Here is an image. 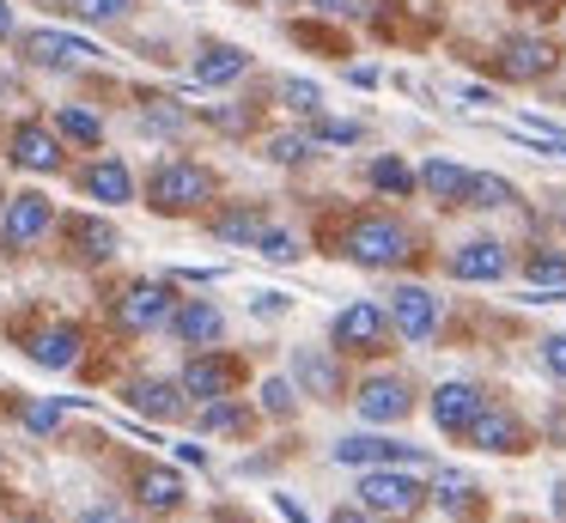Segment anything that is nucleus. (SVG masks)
<instances>
[{
	"label": "nucleus",
	"instance_id": "nucleus-48",
	"mask_svg": "<svg viewBox=\"0 0 566 523\" xmlns=\"http://www.w3.org/2000/svg\"><path fill=\"white\" fill-rule=\"evenodd\" d=\"M7 36H19V24H13V0H0V43Z\"/></svg>",
	"mask_w": 566,
	"mask_h": 523
},
{
	"label": "nucleus",
	"instance_id": "nucleus-32",
	"mask_svg": "<svg viewBox=\"0 0 566 523\" xmlns=\"http://www.w3.org/2000/svg\"><path fill=\"white\" fill-rule=\"evenodd\" d=\"M524 280H530V286H554V292H566V255L560 250H530L524 255Z\"/></svg>",
	"mask_w": 566,
	"mask_h": 523
},
{
	"label": "nucleus",
	"instance_id": "nucleus-42",
	"mask_svg": "<svg viewBox=\"0 0 566 523\" xmlns=\"http://www.w3.org/2000/svg\"><path fill=\"white\" fill-rule=\"evenodd\" d=\"M311 12H323V19H366L371 0H311Z\"/></svg>",
	"mask_w": 566,
	"mask_h": 523
},
{
	"label": "nucleus",
	"instance_id": "nucleus-37",
	"mask_svg": "<svg viewBox=\"0 0 566 523\" xmlns=\"http://www.w3.org/2000/svg\"><path fill=\"white\" fill-rule=\"evenodd\" d=\"M274 92H281V104L293 109V116H323V85L317 80H281Z\"/></svg>",
	"mask_w": 566,
	"mask_h": 523
},
{
	"label": "nucleus",
	"instance_id": "nucleus-41",
	"mask_svg": "<svg viewBox=\"0 0 566 523\" xmlns=\"http://www.w3.org/2000/svg\"><path fill=\"white\" fill-rule=\"evenodd\" d=\"M201 122H213L226 134H244V128H256V109H201Z\"/></svg>",
	"mask_w": 566,
	"mask_h": 523
},
{
	"label": "nucleus",
	"instance_id": "nucleus-19",
	"mask_svg": "<svg viewBox=\"0 0 566 523\" xmlns=\"http://www.w3.org/2000/svg\"><path fill=\"white\" fill-rule=\"evenodd\" d=\"M439 299H432L427 286H415V280H402V286L390 292V323L402 341H432L439 335Z\"/></svg>",
	"mask_w": 566,
	"mask_h": 523
},
{
	"label": "nucleus",
	"instance_id": "nucleus-17",
	"mask_svg": "<svg viewBox=\"0 0 566 523\" xmlns=\"http://www.w3.org/2000/svg\"><path fill=\"white\" fill-rule=\"evenodd\" d=\"M80 189L98 207H128L140 195V182H135V170H128L123 153H92V165H80Z\"/></svg>",
	"mask_w": 566,
	"mask_h": 523
},
{
	"label": "nucleus",
	"instance_id": "nucleus-7",
	"mask_svg": "<svg viewBox=\"0 0 566 523\" xmlns=\"http://www.w3.org/2000/svg\"><path fill=\"white\" fill-rule=\"evenodd\" d=\"M7 158H13L19 170H31V177H62L67 170L62 128H55V122H38V116L13 122V128H7Z\"/></svg>",
	"mask_w": 566,
	"mask_h": 523
},
{
	"label": "nucleus",
	"instance_id": "nucleus-1",
	"mask_svg": "<svg viewBox=\"0 0 566 523\" xmlns=\"http://www.w3.org/2000/svg\"><path fill=\"white\" fill-rule=\"evenodd\" d=\"M140 195H147V213H159V219H196L220 201V177L208 165H196V158L171 153L147 170V189Z\"/></svg>",
	"mask_w": 566,
	"mask_h": 523
},
{
	"label": "nucleus",
	"instance_id": "nucleus-6",
	"mask_svg": "<svg viewBox=\"0 0 566 523\" xmlns=\"http://www.w3.org/2000/svg\"><path fill=\"white\" fill-rule=\"evenodd\" d=\"M50 231H55V201H50V195H43V189L7 195V207H0V250L25 255V250H38Z\"/></svg>",
	"mask_w": 566,
	"mask_h": 523
},
{
	"label": "nucleus",
	"instance_id": "nucleus-4",
	"mask_svg": "<svg viewBox=\"0 0 566 523\" xmlns=\"http://www.w3.org/2000/svg\"><path fill=\"white\" fill-rule=\"evenodd\" d=\"M390 341H396V323H390V304H378V299L342 304V311H335V323H329V347L359 353V359L390 353Z\"/></svg>",
	"mask_w": 566,
	"mask_h": 523
},
{
	"label": "nucleus",
	"instance_id": "nucleus-21",
	"mask_svg": "<svg viewBox=\"0 0 566 523\" xmlns=\"http://www.w3.org/2000/svg\"><path fill=\"white\" fill-rule=\"evenodd\" d=\"M62 238H67V255L86 262V268H104L116 250H123V231H116L111 219H98V213H74L62 226Z\"/></svg>",
	"mask_w": 566,
	"mask_h": 523
},
{
	"label": "nucleus",
	"instance_id": "nucleus-33",
	"mask_svg": "<svg viewBox=\"0 0 566 523\" xmlns=\"http://www.w3.org/2000/svg\"><path fill=\"white\" fill-rule=\"evenodd\" d=\"M256 408L269 414V420H293V408H298V384H293V377H262Z\"/></svg>",
	"mask_w": 566,
	"mask_h": 523
},
{
	"label": "nucleus",
	"instance_id": "nucleus-39",
	"mask_svg": "<svg viewBox=\"0 0 566 523\" xmlns=\"http://www.w3.org/2000/svg\"><path fill=\"white\" fill-rule=\"evenodd\" d=\"M311 146H317V140H311V128H293V134H274V140H269V158H274V165H305Z\"/></svg>",
	"mask_w": 566,
	"mask_h": 523
},
{
	"label": "nucleus",
	"instance_id": "nucleus-22",
	"mask_svg": "<svg viewBox=\"0 0 566 523\" xmlns=\"http://www.w3.org/2000/svg\"><path fill=\"white\" fill-rule=\"evenodd\" d=\"M469 444L488 450V457H517V450L530 444V432H524V420H517L512 408L488 401V408L475 414V426H469Z\"/></svg>",
	"mask_w": 566,
	"mask_h": 523
},
{
	"label": "nucleus",
	"instance_id": "nucleus-44",
	"mask_svg": "<svg viewBox=\"0 0 566 523\" xmlns=\"http://www.w3.org/2000/svg\"><path fill=\"white\" fill-rule=\"evenodd\" d=\"M542 365H548L554 377H566V335H548V341H542Z\"/></svg>",
	"mask_w": 566,
	"mask_h": 523
},
{
	"label": "nucleus",
	"instance_id": "nucleus-8",
	"mask_svg": "<svg viewBox=\"0 0 566 523\" xmlns=\"http://www.w3.org/2000/svg\"><path fill=\"white\" fill-rule=\"evenodd\" d=\"M177 384L189 389V401H220V396H238V384H244V359L238 353H220V347H201L184 359V372H177Z\"/></svg>",
	"mask_w": 566,
	"mask_h": 523
},
{
	"label": "nucleus",
	"instance_id": "nucleus-35",
	"mask_svg": "<svg viewBox=\"0 0 566 523\" xmlns=\"http://www.w3.org/2000/svg\"><path fill=\"white\" fill-rule=\"evenodd\" d=\"M256 255H262V262H274V268H293L298 255H305V243H298L286 226H269V231L256 238Z\"/></svg>",
	"mask_w": 566,
	"mask_h": 523
},
{
	"label": "nucleus",
	"instance_id": "nucleus-16",
	"mask_svg": "<svg viewBox=\"0 0 566 523\" xmlns=\"http://www.w3.org/2000/svg\"><path fill=\"white\" fill-rule=\"evenodd\" d=\"M481 408H488V396H481L469 377H444V384L432 389V401H427L432 426H439L444 438H469V426H475Z\"/></svg>",
	"mask_w": 566,
	"mask_h": 523
},
{
	"label": "nucleus",
	"instance_id": "nucleus-5",
	"mask_svg": "<svg viewBox=\"0 0 566 523\" xmlns=\"http://www.w3.org/2000/svg\"><path fill=\"white\" fill-rule=\"evenodd\" d=\"M432 499L427 481H415V469H359V505L378 511L384 523H408Z\"/></svg>",
	"mask_w": 566,
	"mask_h": 523
},
{
	"label": "nucleus",
	"instance_id": "nucleus-26",
	"mask_svg": "<svg viewBox=\"0 0 566 523\" xmlns=\"http://www.w3.org/2000/svg\"><path fill=\"white\" fill-rule=\"evenodd\" d=\"M189 122H196V116H189V104H177L171 92H147V97H140V128H147L153 140H184Z\"/></svg>",
	"mask_w": 566,
	"mask_h": 523
},
{
	"label": "nucleus",
	"instance_id": "nucleus-46",
	"mask_svg": "<svg viewBox=\"0 0 566 523\" xmlns=\"http://www.w3.org/2000/svg\"><path fill=\"white\" fill-rule=\"evenodd\" d=\"M329 523H384V517H378V511H366V505L354 499V505H335V511H329Z\"/></svg>",
	"mask_w": 566,
	"mask_h": 523
},
{
	"label": "nucleus",
	"instance_id": "nucleus-50",
	"mask_svg": "<svg viewBox=\"0 0 566 523\" xmlns=\"http://www.w3.org/2000/svg\"><path fill=\"white\" fill-rule=\"evenodd\" d=\"M517 7H542V12H554V7H560V0H517Z\"/></svg>",
	"mask_w": 566,
	"mask_h": 523
},
{
	"label": "nucleus",
	"instance_id": "nucleus-23",
	"mask_svg": "<svg viewBox=\"0 0 566 523\" xmlns=\"http://www.w3.org/2000/svg\"><path fill=\"white\" fill-rule=\"evenodd\" d=\"M244 73H250V49H238V43H201L196 61H189V85L196 92H220V85L244 80Z\"/></svg>",
	"mask_w": 566,
	"mask_h": 523
},
{
	"label": "nucleus",
	"instance_id": "nucleus-13",
	"mask_svg": "<svg viewBox=\"0 0 566 523\" xmlns=\"http://www.w3.org/2000/svg\"><path fill=\"white\" fill-rule=\"evenodd\" d=\"M554 43L548 36H536V31H512V36H500V49H493V67H500V80H512V85H530V80H542V73H554Z\"/></svg>",
	"mask_w": 566,
	"mask_h": 523
},
{
	"label": "nucleus",
	"instance_id": "nucleus-25",
	"mask_svg": "<svg viewBox=\"0 0 566 523\" xmlns=\"http://www.w3.org/2000/svg\"><path fill=\"white\" fill-rule=\"evenodd\" d=\"M208 231L220 243H238V250H256V238L269 231V213H262L256 201H232V207H220V213L208 219Z\"/></svg>",
	"mask_w": 566,
	"mask_h": 523
},
{
	"label": "nucleus",
	"instance_id": "nucleus-52",
	"mask_svg": "<svg viewBox=\"0 0 566 523\" xmlns=\"http://www.w3.org/2000/svg\"><path fill=\"white\" fill-rule=\"evenodd\" d=\"M43 7H67V0H43Z\"/></svg>",
	"mask_w": 566,
	"mask_h": 523
},
{
	"label": "nucleus",
	"instance_id": "nucleus-2",
	"mask_svg": "<svg viewBox=\"0 0 566 523\" xmlns=\"http://www.w3.org/2000/svg\"><path fill=\"white\" fill-rule=\"evenodd\" d=\"M335 250H342L354 268L384 274V268H402L408 255H415V231H408L396 213H359V219H347V226L335 231Z\"/></svg>",
	"mask_w": 566,
	"mask_h": 523
},
{
	"label": "nucleus",
	"instance_id": "nucleus-53",
	"mask_svg": "<svg viewBox=\"0 0 566 523\" xmlns=\"http://www.w3.org/2000/svg\"><path fill=\"white\" fill-rule=\"evenodd\" d=\"M560 226H566V201H560Z\"/></svg>",
	"mask_w": 566,
	"mask_h": 523
},
{
	"label": "nucleus",
	"instance_id": "nucleus-47",
	"mask_svg": "<svg viewBox=\"0 0 566 523\" xmlns=\"http://www.w3.org/2000/svg\"><path fill=\"white\" fill-rule=\"evenodd\" d=\"M274 511H281L286 523H311V517H305V505H293V499H286V493H274Z\"/></svg>",
	"mask_w": 566,
	"mask_h": 523
},
{
	"label": "nucleus",
	"instance_id": "nucleus-11",
	"mask_svg": "<svg viewBox=\"0 0 566 523\" xmlns=\"http://www.w3.org/2000/svg\"><path fill=\"white\" fill-rule=\"evenodd\" d=\"M19 49H25L31 67H55V73L86 67V61H104V49L92 43V36H80V31H55V24H43V31H25V36H19Z\"/></svg>",
	"mask_w": 566,
	"mask_h": 523
},
{
	"label": "nucleus",
	"instance_id": "nucleus-45",
	"mask_svg": "<svg viewBox=\"0 0 566 523\" xmlns=\"http://www.w3.org/2000/svg\"><path fill=\"white\" fill-rule=\"evenodd\" d=\"M80 523H128V517H123V505L98 499V505H86V511H80Z\"/></svg>",
	"mask_w": 566,
	"mask_h": 523
},
{
	"label": "nucleus",
	"instance_id": "nucleus-24",
	"mask_svg": "<svg viewBox=\"0 0 566 523\" xmlns=\"http://www.w3.org/2000/svg\"><path fill=\"white\" fill-rule=\"evenodd\" d=\"M135 505L153 511V517L177 511V505H184V474L165 469V462H140V469H135Z\"/></svg>",
	"mask_w": 566,
	"mask_h": 523
},
{
	"label": "nucleus",
	"instance_id": "nucleus-10",
	"mask_svg": "<svg viewBox=\"0 0 566 523\" xmlns=\"http://www.w3.org/2000/svg\"><path fill=\"white\" fill-rule=\"evenodd\" d=\"M342 469H427V450L402 444V438H378V432H354V438H335L329 450Z\"/></svg>",
	"mask_w": 566,
	"mask_h": 523
},
{
	"label": "nucleus",
	"instance_id": "nucleus-27",
	"mask_svg": "<svg viewBox=\"0 0 566 523\" xmlns=\"http://www.w3.org/2000/svg\"><path fill=\"white\" fill-rule=\"evenodd\" d=\"M469 177H475V170L451 165V158H427V165H420V189L444 207H469Z\"/></svg>",
	"mask_w": 566,
	"mask_h": 523
},
{
	"label": "nucleus",
	"instance_id": "nucleus-49",
	"mask_svg": "<svg viewBox=\"0 0 566 523\" xmlns=\"http://www.w3.org/2000/svg\"><path fill=\"white\" fill-rule=\"evenodd\" d=\"M177 462H196V469H208V450H201V444H177Z\"/></svg>",
	"mask_w": 566,
	"mask_h": 523
},
{
	"label": "nucleus",
	"instance_id": "nucleus-28",
	"mask_svg": "<svg viewBox=\"0 0 566 523\" xmlns=\"http://www.w3.org/2000/svg\"><path fill=\"white\" fill-rule=\"evenodd\" d=\"M366 182H371L378 195H390V201H408V195L420 189V170H408L396 153H378V158L366 165Z\"/></svg>",
	"mask_w": 566,
	"mask_h": 523
},
{
	"label": "nucleus",
	"instance_id": "nucleus-3",
	"mask_svg": "<svg viewBox=\"0 0 566 523\" xmlns=\"http://www.w3.org/2000/svg\"><path fill=\"white\" fill-rule=\"evenodd\" d=\"M177 286L171 280H128L123 292H116V304H111V316H116V328L123 335H159V328H171V316H177Z\"/></svg>",
	"mask_w": 566,
	"mask_h": 523
},
{
	"label": "nucleus",
	"instance_id": "nucleus-30",
	"mask_svg": "<svg viewBox=\"0 0 566 523\" xmlns=\"http://www.w3.org/2000/svg\"><path fill=\"white\" fill-rule=\"evenodd\" d=\"M55 128H62V140L92 146V153L104 146V116H92V109H80V104H62V109H55Z\"/></svg>",
	"mask_w": 566,
	"mask_h": 523
},
{
	"label": "nucleus",
	"instance_id": "nucleus-43",
	"mask_svg": "<svg viewBox=\"0 0 566 523\" xmlns=\"http://www.w3.org/2000/svg\"><path fill=\"white\" fill-rule=\"evenodd\" d=\"M250 311H256L262 323H274V316L293 311V299H286V292H256V299H250Z\"/></svg>",
	"mask_w": 566,
	"mask_h": 523
},
{
	"label": "nucleus",
	"instance_id": "nucleus-38",
	"mask_svg": "<svg viewBox=\"0 0 566 523\" xmlns=\"http://www.w3.org/2000/svg\"><path fill=\"white\" fill-rule=\"evenodd\" d=\"M311 140H317V146H359V140H366V122L317 116V122H311Z\"/></svg>",
	"mask_w": 566,
	"mask_h": 523
},
{
	"label": "nucleus",
	"instance_id": "nucleus-31",
	"mask_svg": "<svg viewBox=\"0 0 566 523\" xmlns=\"http://www.w3.org/2000/svg\"><path fill=\"white\" fill-rule=\"evenodd\" d=\"M469 207L500 213V207H517V189L505 177H493V170H475V177H469Z\"/></svg>",
	"mask_w": 566,
	"mask_h": 523
},
{
	"label": "nucleus",
	"instance_id": "nucleus-12",
	"mask_svg": "<svg viewBox=\"0 0 566 523\" xmlns=\"http://www.w3.org/2000/svg\"><path fill=\"white\" fill-rule=\"evenodd\" d=\"M342 359H347L342 347H293V372L286 377H293L298 396H311V401H342V389H347Z\"/></svg>",
	"mask_w": 566,
	"mask_h": 523
},
{
	"label": "nucleus",
	"instance_id": "nucleus-18",
	"mask_svg": "<svg viewBox=\"0 0 566 523\" xmlns=\"http://www.w3.org/2000/svg\"><path fill=\"white\" fill-rule=\"evenodd\" d=\"M165 335L177 341V347H189V353H201V347H220L226 341V311L213 299H184L177 304V316H171V328Z\"/></svg>",
	"mask_w": 566,
	"mask_h": 523
},
{
	"label": "nucleus",
	"instance_id": "nucleus-54",
	"mask_svg": "<svg viewBox=\"0 0 566 523\" xmlns=\"http://www.w3.org/2000/svg\"><path fill=\"white\" fill-rule=\"evenodd\" d=\"M19 523H38V517H19Z\"/></svg>",
	"mask_w": 566,
	"mask_h": 523
},
{
	"label": "nucleus",
	"instance_id": "nucleus-9",
	"mask_svg": "<svg viewBox=\"0 0 566 523\" xmlns=\"http://www.w3.org/2000/svg\"><path fill=\"white\" fill-rule=\"evenodd\" d=\"M354 414H359L366 426H402L408 414H415V384H408L402 372H371V377H359Z\"/></svg>",
	"mask_w": 566,
	"mask_h": 523
},
{
	"label": "nucleus",
	"instance_id": "nucleus-29",
	"mask_svg": "<svg viewBox=\"0 0 566 523\" xmlns=\"http://www.w3.org/2000/svg\"><path fill=\"white\" fill-rule=\"evenodd\" d=\"M189 420H196L201 438H213V432H244V426H250V408H244V396H220V401H201Z\"/></svg>",
	"mask_w": 566,
	"mask_h": 523
},
{
	"label": "nucleus",
	"instance_id": "nucleus-20",
	"mask_svg": "<svg viewBox=\"0 0 566 523\" xmlns=\"http://www.w3.org/2000/svg\"><path fill=\"white\" fill-rule=\"evenodd\" d=\"M80 353H86V328L80 323H50V328H38V335H25V359L38 365V372H74Z\"/></svg>",
	"mask_w": 566,
	"mask_h": 523
},
{
	"label": "nucleus",
	"instance_id": "nucleus-36",
	"mask_svg": "<svg viewBox=\"0 0 566 523\" xmlns=\"http://www.w3.org/2000/svg\"><path fill=\"white\" fill-rule=\"evenodd\" d=\"M432 499H439L444 511H469V499H475V481H469L463 469H439V474H432Z\"/></svg>",
	"mask_w": 566,
	"mask_h": 523
},
{
	"label": "nucleus",
	"instance_id": "nucleus-40",
	"mask_svg": "<svg viewBox=\"0 0 566 523\" xmlns=\"http://www.w3.org/2000/svg\"><path fill=\"white\" fill-rule=\"evenodd\" d=\"M67 408L74 401H19V420H25V432H55Z\"/></svg>",
	"mask_w": 566,
	"mask_h": 523
},
{
	"label": "nucleus",
	"instance_id": "nucleus-34",
	"mask_svg": "<svg viewBox=\"0 0 566 523\" xmlns=\"http://www.w3.org/2000/svg\"><path fill=\"white\" fill-rule=\"evenodd\" d=\"M80 24H128L135 19V0H67Z\"/></svg>",
	"mask_w": 566,
	"mask_h": 523
},
{
	"label": "nucleus",
	"instance_id": "nucleus-51",
	"mask_svg": "<svg viewBox=\"0 0 566 523\" xmlns=\"http://www.w3.org/2000/svg\"><path fill=\"white\" fill-rule=\"evenodd\" d=\"M262 7H269V12H281V7H298V0H262Z\"/></svg>",
	"mask_w": 566,
	"mask_h": 523
},
{
	"label": "nucleus",
	"instance_id": "nucleus-14",
	"mask_svg": "<svg viewBox=\"0 0 566 523\" xmlns=\"http://www.w3.org/2000/svg\"><path fill=\"white\" fill-rule=\"evenodd\" d=\"M444 274L463 280V286H500V280L512 274V255H505L500 238H469L444 255Z\"/></svg>",
	"mask_w": 566,
	"mask_h": 523
},
{
	"label": "nucleus",
	"instance_id": "nucleus-15",
	"mask_svg": "<svg viewBox=\"0 0 566 523\" xmlns=\"http://www.w3.org/2000/svg\"><path fill=\"white\" fill-rule=\"evenodd\" d=\"M123 401L140 414V420H159V426H177V420L196 414L189 389L171 384V377H135V384H123Z\"/></svg>",
	"mask_w": 566,
	"mask_h": 523
}]
</instances>
